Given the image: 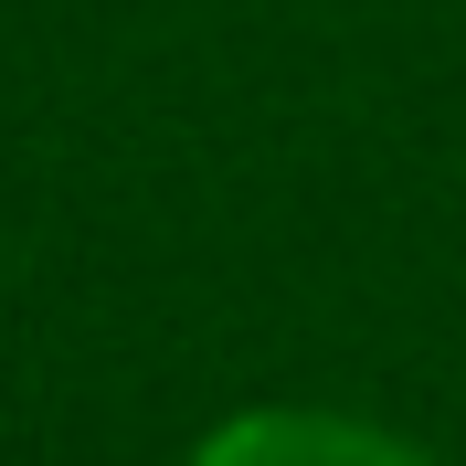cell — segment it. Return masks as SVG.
Here are the masks:
<instances>
[{
    "instance_id": "cell-1",
    "label": "cell",
    "mask_w": 466,
    "mask_h": 466,
    "mask_svg": "<svg viewBox=\"0 0 466 466\" xmlns=\"http://www.w3.org/2000/svg\"><path fill=\"white\" fill-rule=\"evenodd\" d=\"M191 466H424V456L350 413H233Z\"/></svg>"
}]
</instances>
